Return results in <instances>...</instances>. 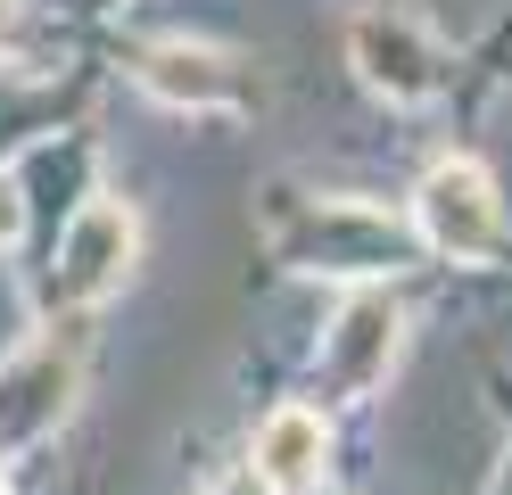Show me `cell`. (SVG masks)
Returning <instances> with one entry per match:
<instances>
[{"label": "cell", "instance_id": "1", "mask_svg": "<svg viewBox=\"0 0 512 495\" xmlns=\"http://www.w3.org/2000/svg\"><path fill=\"white\" fill-rule=\"evenodd\" d=\"M141 256V215L124 198H83L58 231V256H50V306H100V297L124 289Z\"/></svg>", "mask_w": 512, "mask_h": 495}, {"label": "cell", "instance_id": "2", "mask_svg": "<svg viewBox=\"0 0 512 495\" xmlns=\"http://www.w3.org/2000/svg\"><path fill=\"white\" fill-rule=\"evenodd\" d=\"M413 231H422V248L455 256V264H488L504 248V207H496L488 165H471V157L430 165L422 190H413Z\"/></svg>", "mask_w": 512, "mask_h": 495}, {"label": "cell", "instance_id": "3", "mask_svg": "<svg viewBox=\"0 0 512 495\" xmlns=\"http://www.w3.org/2000/svg\"><path fill=\"white\" fill-rule=\"evenodd\" d=\"M273 248L298 264V273H389L405 256V231L380 215V207H356V198H323V207L298 223H273Z\"/></svg>", "mask_w": 512, "mask_h": 495}, {"label": "cell", "instance_id": "4", "mask_svg": "<svg viewBox=\"0 0 512 495\" xmlns=\"http://www.w3.org/2000/svg\"><path fill=\"white\" fill-rule=\"evenodd\" d=\"M75 405V347L58 330H34L9 363H0V462L42 446Z\"/></svg>", "mask_w": 512, "mask_h": 495}, {"label": "cell", "instance_id": "5", "mask_svg": "<svg viewBox=\"0 0 512 495\" xmlns=\"http://www.w3.org/2000/svg\"><path fill=\"white\" fill-rule=\"evenodd\" d=\"M397 347H405V306L389 289H356L323 330V388L331 396H372L397 372Z\"/></svg>", "mask_w": 512, "mask_h": 495}, {"label": "cell", "instance_id": "6", "mask_svg": "<svg viewBox=\"0 0 512 495\" xmlns=\"http://www.w3.org/2000/svg\"><path fill=\"white\" fill-rule=\"evenodd\" d=\"M347 58H356L364 91H380V99H430L446 83L438 33H422V25L397 17V9H364L356 25H347Z\"/></svg>", "mask_w": 512, "mask_h": 495}, {"label": "cell", "instance_id": "7", "mask_svg": "<svg viewBox=\"0 0 512 495\" xmlns=\"http://www.w3.org/2000/svg\"><path fill=\"white\" fill-rule=\"evenodd\" d=\"M256 471H265L273 495H314L331 471V421L314 405H273L265 429H256Z\"/></svg>", "mask_w": 512, "mask_h": 495}, {"label": "cell", "instance_id": "8", "mask_svg": "<svg viewBox=\"0 0 512 495\" xmlns=\"http://www.w3.org/2000/svg\"><path fill=\"white\" fill-rule=\"evenodd\" d=\"M141 91L149 99H166V108H240V58H223V50H190V42H157L141 50Z\"/></svg>", "mask_w": 512, "mask_h": 495}, {"label": "cell", "instance_id": "9", "mask_svg": "<svg viewBox=\"0 0 512 495\" xmlns=\"http://www.w3.org/2000/svg\"><path fill=\"white\" fill-rule=\"evenodd\" d=\"M25 231V190H17V174H0V248H9Z\"/></svg>", "mask_w": 512, "mask_h": 495}, {"label": "cell", "instance_id": "10", "mask_svg": "<svg viewBox=\"0 0 512 495\" xmlns=\"http://www.w3.org/2000/svg\"><path fill=\"white\" fill-rule=\"evenodd\" d=\"M215 495H273V487H265V471H240V479H223Z\"/></svg>", "mask_w": 512, "mask_h": 495}, {"label": "cell", "instance_id": "11", "mask_svg": "<svg viewBox=\"0 0 512 495\" xmlns=\"http://www.w3.org/2000/svg\"><path fill=\"white\" fill-rule=\"evenodd\" d=\"M17 17H25L17 0H0V42H9V33H17Z\"/></svg>", "mask_w": 512, "mask_h": 495}, {"label": "cell", "instance_id": "12", "mask_svg": "<svg viewBox=\"0 0 512 495\" xmlns=\"http://www.w3.org/2000/svg\"><path fill=\"white\" fill-rule=\"evenodd\" d=\"M100 9H116V0H100Z\"/></svg>", "mask_w": 512, "mask_h": 495}, {"label": "cell", "instance_id": "13", "mask_svg": "<svg viewBox=\"0 0 512 495\" xmlns=\"http://www.w3.org/2000/svg\"><path fill=\"white\" fill-rule=\"evenodd\" d=\"M0 495H9V487H0Z\"/></svg>", "mask_w": 512, "mask_h": 495}]
</instances>
